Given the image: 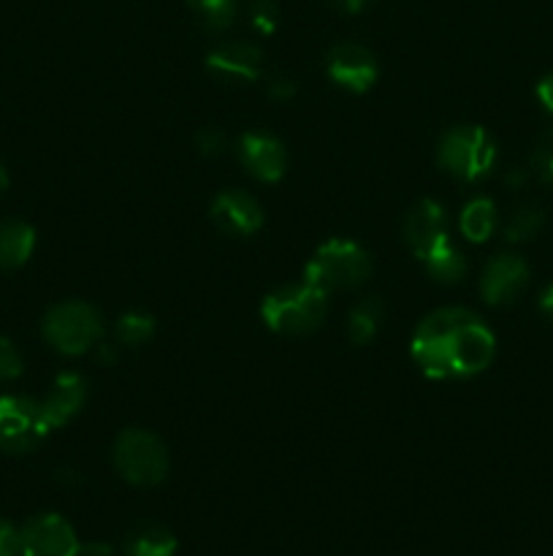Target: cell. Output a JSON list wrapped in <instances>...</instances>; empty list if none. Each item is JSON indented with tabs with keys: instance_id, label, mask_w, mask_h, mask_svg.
<instances>
[{
	"instance_id": "6da1fadb",
	"label": "cell",
	"mask_w": 553,
	"mask_h": 556,
	"mask_svg": "<svg viewBox=\"0 0 553 556\" xmlns=\"http://www.w3.org/2000/svg\"><path fill=\"white\" fill-rule=\"evenodd\" d=\"M497 356V337L486 320L464 307L426 315L412 337V358L426 378H472Z\"/></svg>"
},
{
	"instance_id": "7a4b0ae2",
	"label": "cell",
	"mask_w": 553,
	"mask_h": 556,
	"mask_svg": "<svg viewBox=\"0 0 553 556\" xmlns=\"http://www.w3.org/2000/svg\"><path fill=\"white\" fill-rule=\"evenodd\" d=\"M329 313V293L309 286H282L271 291L260 304V318L276 334H309L318 329Z\"/></svg>"
},
{
	"instance_id": "3957f363",
	"label": "cell",
	"mask_w": 553,
	"mask_h": 556,
	"mask_svg": "<svg viewBox=\"0 0 553 556\" xmlns=\"http://www.w3.org/2000/svg\"><path fill=\"white\" fill-rule=\"evenodd\" d=\"M372 258L361 244L350 239H329L314 250L304 269V280L309 286L320 288L323 293L342 291V288H356L372 277Z\"/></svg>"
},
{
	"instance_id": "277c9868",
	"label": "cell",
	"mask_w": 553,
	"mask_h": 556,
	"mask_svg": "<svg viewBox=\"0 0 553 556\" xmlns=\"http://www.w3.org/2000/svg\"><path fill=\"white\" fill-rule=\"evenodd\" d=\"M437 163L461 182H477L497 163V144L480 125H455L439 139Z\"/></svg>"
},
{
	"instance_id": "5b68a950",
	"label": "cell",
	"mask_w": 553,
	"mask_h": 556,
	"mask_svg": "<svg viewBox=\"0 0 553 556\" xmlns=\"http://www.w3.org/2000/svg\"><path fill=\"white\" fill-rule=\"evenodd\" d=\"M43 340L65 356H79L101 342L103 320L87 302H60L43 315Z\"/></svg>"
},
{
	"instance_id": "8992f818",
	"label": "cell",
	"mask_w": 553,
	"mask_h": 556,
	"mask_svg": "<svg viewBox=\"0 0 553 556\" xmlns=\"http://www.w3.org/2000/svg\"><path fill=\"white\" fill-rule=\"evenodd\" d=\"M114 467L133 486H157L168 476V451L146 429H125L114 443Z\"/></svg>"
},
{
	"instance_id": "52a82bcc",
	"label": "cell",
	"mask_w": 553,
	"mask_h": 556,
	"mask_svg": "<svg viewBox=\"0 0 553 556\" xmlns=\"http://www.w3.org/2000/svg\"><path fill=\"white\" fill-rule=\"evenodd\" d=\"M52 432L41 402L27 396H0V451L30 454Z\"/></svg>"
},
{
	"instance_id": "ba28073f",
	"label": "cell",
	"mask_w": 553,
	"mask_h": 556,
	"mask_svg": "<svg viewBox=\"0 0 553 556\" xmlns=\"http://www.w3.org/2000/svg\"><path fill=\"white\" fill-rule=\"evenodd\" d=\"M22 556H79L81 546L74 527L57 514L36 516L20 532Z\"/></svg>"
},
{
	"instance_id": "9c48e42d",
	"label": "cell",
	"mask_w": 553,
	"mask_h": 556,
	"mask_svg": "<svg viewBox=\"0 0 553 556\" xmlns=\"http://www.w3.org/2000/svg\"><path fill=\"white\" fill-rule=\"evenodd\" d=\"M325 71L339 87L350 92H366L380 76L377 58L363 43H336L325 58Z\"/></svg>"
},
{
	"instance_id": "30bf717a",
	"label": "cell",
	"mask_w": 553,
	"mask_h": 556,
	"mask_svg": "<svg viewBox=\"0 0 553 556\" xmlns=\"http://www.w3.org/2000/svg\"><path fill=\"white\" fill-rule=\"evenodd\" d=\"M526 286H529V266L513 253H499L497 258L488 261L480 277L483 299L493 307L515 302Z\"/></svg>"
},
{
	"instance_id": "8fae6325",
	"label": "cell",
	"mask_w": 553,
	"mask_h": 556,
	"mask_svg": "<svg viewBox=\"0 0 553 556\" xmlns=\"http://www.w3.org/2000/svg\"><path fill=\"white\" fill-rule=\"evenodd\" d=\"M239 161L260 182H276L287 168V152L276 136L263 134V130H249L239 139Z\"/></svg>"
},
{
	"instance_id": "7c38bea8",
	"label": "cell",
	"mask_w": 553,
	"mask_h": 556,
	"mask_svg": "<svg viewBox=\"0 0 553 556\" xmlns=\"http://www.w3.org/2000/svg\"><path fill=\"white\" fill-rule=\"evenodd\" d=\"M211 220L222 233L231 237H253L263 226V210L255 195L244 190H222L211 201Z\"/></svg>"
},
{
	"instance_id": "4fadbf2b",
	"label": "cell",
	"mask_w": 553,
	"mask_h": 556,
	"mask_svg": "<svg viewBox=\"0 0 553 556\" xmlns=\"http://www.w3.org/2000/svg\"><path fill=\"white\" fill-rule=\"evenodd\" d=\"M404 237L421 261L442 248L448 242V217L442 206L432 199H423L421 204L412 206L404 220Z\"/></svg>"
},
{
	"instance_id": "5bb4252c",
	"label": "cell",
	"mask_w": 553,
	"mask_h": 556,
	"mask_svg": "<svg viewBox=\"0 0 553 556\" xmlns=\"http://www.w3.org/2000/svg\"><path fill=\"white\" fill-rule=\"evenodd\" d=\"M206 68L226 81H255L260 74V49L247 41L220 43L206 54Z\"/></svg>"
},
{
	"instance_id": "9a60e30c",
	"label": "cell",
	"mask_w": 553,
	"mask_h": 556,
	"mask_svg": "<svg viewBox=\"0 0 553 556\" xmlns=\"http://www.w3.org/2000/svg\"><path fill=\"white\" fill-rule=\"evenodd\" d=\"M85 400H87V383L81 375L76 372L57 375L52 391H49L47 400L41 402L49 427L52 429L65 427V424H68L70 418L85 407Z\"/></svg>"
},
{
	"instance_id": "2e32d148",
	"label": "cell",
	"mask_w": 553,
	"mask_h": 556,
	"mask_svg": "<svg viewBox=\"0 0 553 556\" xmlns=\"http://www.w3.org/2000/svg\"><path fill=\"white\" fill-rule=\"evenodd\" d=\"M33 248H36V231L22 220L0 223V269L11 271L20 269L30 261Z\"/></svg>"
},
{
	"instance_id": "e0dca14e",
	"label": "cell",
	"mask_w": 553,
	"mask_h": 556,
	"mask_svg": "<svg viewBox=\"0 0 553 556\" xmlns=\"http://www.w3.org/2000/svg\"><path fill=\"white\" fill-rule=\"evenodd\" d=\"M125 554L128 556H173L177 554V538L163 525H139L125 538Z\"/></svg>"
},
{
	"instance_id": "ac0fdd59",
	"label": "cell",
	"mask_w": 553,
	"mask_h": 556,
	"mask_svg": "<svg viewBox=\"0 0 553 556\" xmlns=\"http://www.w3.org/2000/svg\"><path fill=\"white\" fill-rule=\"evenodd\" d=\"M459 228L470 242L483 244L497 228V206L491 199H472L459 217Z\"/></svg>"
},
{
	"instance_id": "d6986e66",
	"label": "cell",
	"mask_w": 553,
	"mask_h": 556,
	"mask_svg": "<svg viewBox=\"0 0 553 556\" xmlns=\"http://www.w3.org/2000/svg\"><path fill=\"white\" fill-rule=\"evenodd\" d=\"M383 302L377 296H366L363 302L356 304V309L350 313V320H347V334L356 345H366L377 337L380 320H383Z\"/></svg>"
},
{
	"instance_id": "ffe728a7",
	"label": "cell",
	"mask_w": 553,
	"mask_h": 556,
	"mask_svg": "<svg viewBox=\"0 0 553 556\" xmlns=\"http://www.w3.org/2000/svg\"><path fill=\"white\" fill-rule=\"evenodd\" d=\"M423 266H426V271L437 282H459L461 277L466 275L464 255H461L450 242H445L442 248L434 250V253L423 261Z\"/></svg>"
},
{
	"instance_id": "44dd1931",
	"label": "cell",
	"mask_w": 553,
	"mask_h": 556,
	"mask_svg": "<svg viewBox=\"0 0 553 556\" xmlns=\"http://www.w3.org/2000/svg\"><path fill=\"white\" fill-rule=\"evenodd\" d=\"M542 226H545V212L537 204H524L507 220L504 237H507V242H529L542 231Z\"/></svg>"
},
{
	"instance_id": "7402d4cb",
	"label": "cell",
	"mask_w": 553,
	"mask_h": 556,
	"mask_svg": "<svg viewBox=\"0 0 553 556\" xmlns=\"http://www.w3.org/2000/svg\"><path fill=\"white\" fill-rule=\"evenodd\" d=\"M155 334V318L146 313H125L117 320V340L128 348H139Z\"/></svg>"
},
{
	"instance_id": "603a6c76",
	"label": "cell",
	"mask_w": 553,
	"mask_h": 556,
	"mask_svg": "<svg viewBox=\"0 0 553 556\" xmlns=\"http://www.w3.org/2000/svg\"><path fill=\"white\" fill-rule=\"evenodd\" d=\"M195 9V14L204 20L206 30L222 33L231 27L233 16H236V3L233 0H188Z\"/></svg>"
},
{
	"instance_id": "cb8c5ba5",
	"label": "cell",
	"mask_w": 553,
	"mask_h": 556,
	"mask_svg": "<svg viewBox=\"0 0 553 556\" xmlns=\"http://www.w3.org/2000/svg\"><path fill=\"white\" fill-rule=\"evenodd\" d=\"M531 168L542 182H553V128H548L537 141L531 152Z\"/></svg>"
},
{
	"instance_id": "d4e9b609",
	"label": "cell",
	"mask_w": 553,
	"mask_h": 556,
	"mask_svg": "<svg viewBox=\"0 0 553 556\" xmlns=\"http://www.w3.org/2000/svg\"><path fill=\"white\" fill-rule=\"evenodd\" d=\"M22 375V353L5 337H0V383H9Z\"/></svg>"
},
{
	"instance_id": "484cf974",
	"label": "cell",
	"mask_w": 553,
	"mask_h": 556,
	"mask_svg": "<svg viewBox=\"0 0 553 556\" xmlns=\"http://www.w3.org/2000/svg\"><path fill=\"white\" fill-rule=\"evenodd\" d=\"M276 20H280V11H276V5L271 0H258L253 5V27L258 33H263V36L274 33Z\"/></svg>"
},
{
	"instance_id": "4316f807",
	"label": "cell",
	"mask_w": 553,
	"mask_h": 556,
	"mask_svg": "<svg viewBox=\"0 0 553 556\" xmlns=\"http://www.w3.org/2000/svg\"><path fill=\"white\" fill-rule=\"evenodd\" d=\"M195 144H198L201 155L217 157L222 150H226V134L217 128H204L198 136H195Z\"/></svg>"
},
{
	"instance_id": "83f0119b",
	"label": "cell",
	"mask_w": 553,
	"mask_h": 556,
	"mask_svg": "<svg viewBox=\"0 0 553 556\" xmlns=\"http://www.w3.org/2000/svg\"><path fill=\"white\" fill-rule=\"evenodd\" d=\"M0 556H22V538L9 521H0Z\"/></svg>"
},
{
	"instance_id": "f1b7e54d",
	"label": "cell",
	"mask_w": 553,
	"mask_h": 556,
	"mask_svg": "<svg viewBox=\"0 0 553 556\" xmlns=\"http://www.w3.org/2000/svg\"><path fill=\"white\" fill-rule=\"evenodd\" d=\"M269 96L276 98V101H287V98L296 96V85L287 76H274L269 81Z\"/></svg>"
},
{
	"instance_id": "f546056e",
	"label": "cell",
	"mask_w": 553,
	"mask_h": 556,
	"mask_svg": "<svg viewBox=\"0 0 553 556\" xmlns=\"http://www.w3.org/2000/svg\"><path fill=\"white\" fill-rule=\"evenodd\" d=\"M537 98H540L542 109L553 114V74L542 76L540 85H537Z\"/></svg>"
},
{
	"instance_id": "4dcf8cb0",
	"label": "cell",
	"mask_w": 553,
	"mask_h": 556,
	"mask_svg": "<svg viewBox=\"0 0 553 556\" xmlns=\"http://www.w3.org/2000/svg\"><path fill=\"white\" fill-rule=\"evenodd\" d=\"M331 3L345 11V14H358V11L366 9L369 0H331Z\"/></svg>"
},
{
	"instance_id": "1f68e13d",
	"label": "cell",
	"mask_w": 553,
	"mask_h": 556,
	"mask_svg": "<svg viewBox=\"0 0 553 556\" xmlns=\"http://www.w3.org/2000/svg\"><path fill=\"white\" fill-rule=\"evenodd\" d=\"M540 309L548 320H553V286H548L540 296Z\"/></svg>"
},
{
	"instance_id": "d6a6232c",
	"label": "cell",
	"mask_w": 553,
	"mask_h": 556,
	"mask_svg": "<svg viewBox=\"0 0 553 556\" xmlns=\"http://www.w3.org/2000/svg\"><path fill=\"white\" fill-rule=\"evenodd\" d=\"M98 358H101L103 364L117 362V351H114L112 342H98Z\"/></svg>"
},
{
	"instance_id": "836d02e7",
	"label": "cell",
	"mask_w": 553,
	"mask_h": 556,
	"mask_svg": "<svg viewBox=\"0 0 553 556\" xmlns=\"http://www.w3.org/2000/svg\"><path fill=\"white\" fill-rule=\"evenodd\" d=\"M79 556H112V548H108V546H101V543H95V546L81 548Z\"/></svg>"
},
{
	"instance_id": "e575fe53",
	"label": "cell",
	"mask_w": 553,
	"mask_h": 556,
	"mask_svg": "<svg viewBox=\"0 0 553 556\" xmlns=\"http://www.w3.org/2000/svg\"><path fill=\"white\" fill-rule=\"evenodd\" d=\"M5 188H9V174H5L3 163H0V193H3Z\"/></svg>"
}]
</instances>
